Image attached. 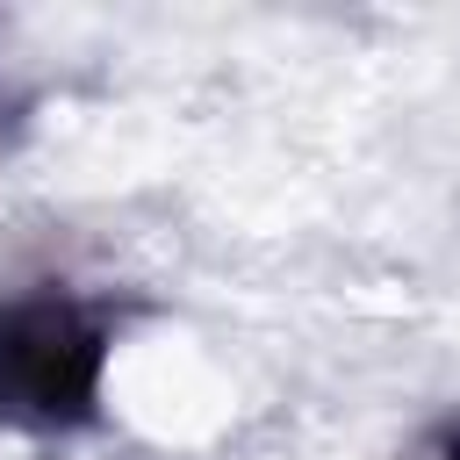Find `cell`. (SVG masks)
<instances>
[{
    "instance_id": "cell-1",
    "label": "cell",
    "mask_w": 460,
    "mask_h": 460,
    "mask_svg": "<svg viewBox=\"0 0 460 460\" xmlns=\"http://www.w3.org/2000/svg\"><path fill=\"white\" fill-rule=\"evenodd\" d=\"M101 323L72 295H14L0 309V417L14 424H79L101 395Z\"/></svg>"
}]
</instances>
